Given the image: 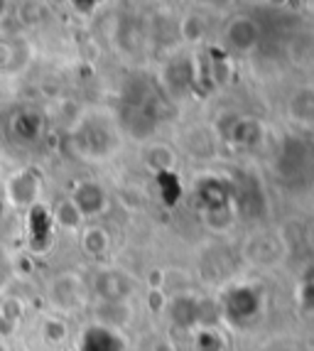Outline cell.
Wrapping results in <instances>:
<instances>
[{"instance_id": "obj_1", "label": "cell", "mask_w": 314, "mask_h": 351, "mask_svg": "<svg viewBox=\"0 0 314 351\" xmlns=\"http://www.w3.org/2000/svg\"><path fill=\"white\" fill-rule=\"evenodd\" d=\"M76 138H82V141L91 138V143H86L82 152L93 160H104L116 152L118 130H116V125L108 123L106 118H91V121L84 123V128L76 130Z\"/></svg>"}, {"instance_id": "obj_2", "label": "cell", "mask_w": 314, "mask_h": 351, "mask_svg": "<svg viewBox=\"0 0 314 351\" xmlns=\"http://www.w3.org/2000/svg\"><path fill=\"white\" fill-rule=\"evenodd\" d=\"M258 40H261V27L253 18L248 15H239L233 18L226 27V45L231 52L236 54H250L256 49Z\"/></svg>"}, {"instance_id": "obj_3", "label": "cell", "mask_w": 314, "mask_h": 351, "mask_svg": "<svg viewBox=\"0 0 314 351\" xmlns=\"http://www.w3.org/2000/svg\"><path fill=\"white\" fill-rule=\"evenodd\" d=\"M194 79H197V74H194L192 62H189L186 57H175L172 62H167V66H165L162 82L172 96H184L186 91L192 88Z\"/></svg>"}, {"instance_id": "obj_4", "label": "cell", "mask_w": 314, "mask_h": 351, "mask_svg": "<svg viewBox=\"0 0 314 351\" xmlns=\"http://www.w3.org/2000/svg\"><path fill=\"white\" fill-rule=\"evenodd\" d=\"M258 307H261V298L253 287H236L226 298V315L233 322H245L250 317H256Z\"/></svg>"}, {"instance_id": "obj_5", "label": "cell", "mask_w": 314, "mask_h": 351, "mask_svg": "<svg viewBox=\"0 0 314 351\" xmlns=\"http://www.w3.org/2000/svg\"><path fill=\"white\" fill-rule=\"evenodd\" d=\"M287 116L295 125L304 130H314V86H304L290 96Z\"/></svg>"}, {"instance_id": "obj_6", "label": "cell", "mask_w": 314, "mask_h": 351, "mask_svg": "<svg viewBox=\"0 0 314 351\" xmlns=\"http://www.w3.org/2000/svg\"><path fill=\"white\" fill-rule=\"evenodd\" d=\"M52 300L59 310H76L84 300V282L76 276H62L52 285Z\"/></svg>"}, {"instance_id": "obj_7", "label": "cell", "mask_w": 314, "mask_h": 351, "mask_svg": "<svg viewBox=\"0 0 314 351\" xmlns=\"http://www.w3.org/2000/svg\"><path fill=\"white\" fill-rule=\"evenodd\" d=\"M106 206V194L99 184L93 182H86L82 187L76 189L74 194V209L79 211V217L86 214V217H93V214H101Z\"/></svg>"}, {"instance_id": "obj_8", "label": "cell", "mask_w": 314, "mask_h": 351, "mask_svg": "<svg viewBox=\"0 0 314 351\" xmlns=\"http://www.w3.org/2000/svg\"><path fill=\"white\" fill-rule=\"evenodd\" d=\"M169 312H172V319L177 322V327L189 329V327H194L199 319V302L192 295H180V298L172 300Z\"/></svg>"}, {"instance_id": "obj_9", "label": "cell", "mask_w": 314, "mask_h": 351, "mask_svg": "<svg viewBox=\"0 0 314 351\" xmlns=\"http://www.w3.org/2000/svg\"><path fill=\"white\" fill-rule=\"evenodd\" d=\"M96 290H99L108 302H123L125 295H128V282L123 280V276H118V273H104V276L96 280Z\"/></svg>"}, {"instance_id": "obj_10", "label": "cell", "mask_w": 314, "mask_h": 351, "mask_svg": "<svg viewBox=\"0 0 314 351\" xmlns=\"http://www.w3.org/2000/svg\"><path fill=\"white\" fill-rule=\"evenodd\" d=\"M253 243H258V248H253V246L248 248L250 261H253V263L268 265V263H273V261H278L280 246L273 236H258V241H253Z\"/></svg>"}, {"instance_id": "obj_11", "label": "cell", "mask_w": 314, "mask_h": 351, "mask_svg": "<svg viewBox=\"0 0 314 351\" xmlns=\"http://www.w3.org/2000/svg\"><path fill=\"white\" fill-rule=\"evenodd\" d=\"M204 18L202 15H197V12H189V15H184V18L180 20V35L184 42H189V45H197V42H202L204 37Z\"/></svg>"}, {"instance_id": "obj_12", "label": "cell", "mask_w": 314, "mask_h": 351, "mask_svg": "<svg viewBox=\"0 0 314 351\" xmlns=\"http://www.w3.org/2000/svg\"><path fill=\"white\" fill-rule=\"evenodd\" d=\"M147 160H150V165L157 172H172L175 170V162H177L175 152H172V147H167V145H155L150 150V158Z\"/></svg>"}, {"instance_id": "obj_13", "label": "cell", "mask_w": 314, "mask_h": 351, "mask_svg": "<svg viewBox=\"0 0 314 351\" xmlns=\"http://www.w3.org/2000/svg\"><path fill=\"white\" fill-rule=\"evenodd\" d=\"M84 248H86V253H91V256H101V253L108 248V234L99 226L86 228V231H84Z\"/></svg>"}, {"instance_id": "obj_14", "label": "cell", "mask_w": 314, "mask_h": 351, "mask_svg": "<svg viewBox=\"0 0 314 351\" xmlns=\"http://www.w3.org/2000/svg\"><path fill=\"white\" fill-rule=\"evenodd\" d=\"M204 219H206V223H209L214 231H226V228H231V223H233V211H231V206H224V209L206 211Z\"/></svg>"}, {"instance_id": "obj_15", "label": "cell", "mask_w": 314, "mask_h": 351, "mask_svg": "<svg viewBox=\"0 0 314 351\" xmlns=\"http://www.w3.org/2000/svg\"><path fill=\"white\" fill-rule=\"evenodd\" d=\"M197 351H224V339L214 329H202L197 337Z\"/></svg>"}, {"instance_id": "obj_16", "label": "cell", "mask_w": 314, "mask_h": 351, "mask_svg": "<svg viewBox=\"0 0 314 351\" xmlns=\"http://www.w3.org/2000/svg\"><path fill=\"white\" fill-rule=\"evenodd\" d=\"M297 300H300L304 310H314V270L302 278L300 290H297Z\"/></svg>"}, {"instance_id": "obj_17", "label": "cell", "mask_w": 314, "mask_h": 351, "mask_svg": "<svg viewBox=\"0 0 314 351\" xmlns=\"http://www.w3.org/2000/svg\"><path fill=\"white\" fill-rule=\"evenodd\" d=\"M152 351H175V346H172V341L160 339V341H155V349Z\"/></svg>"}, {"instance_id": "obj_18", "label": "cell", "mask_w": 314, "mask_h": 351, "mask_svg": "<svg viewBox=\"0 0 314 351\" xmlns=\"http://www.w3.org/2000/svg\"><path fill=\"white\" fill-rule=\"evenodd\" d=\"M312 246H314V234H312Z\"/></svg>"}]
</instances>
